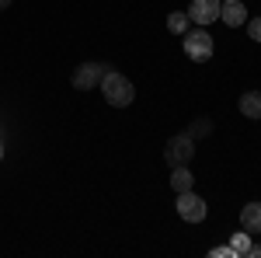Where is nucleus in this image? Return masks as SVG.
Listing matches in <instances>:
<instances>
[{"label": "nucleus", "mask_w": 261, "mask_h": 258, "mask_svg": "<svg viewBox=\"0 0 261 258\" xmlns=\"http://www.w3.org/2000/svg\"><path fill=\"white\" fill-rule=\"evenodd\" d=\"M101 95H105V101L112 105V108H125V105H133V98H136V87H133V80L125 77V74H119V70H108L105 77H101Z\"/></svg>", "instance_id": "1"}, {"label": "nucleus", "mask_w": 261, "mask_h": 258, "mask_svg": "<svg viewBox=\"0 0 261 258\" xmlns=\"http://www.w3.org/2000/svg\"><path fill=\"white\" fill-rule=\"evenodd\" d=\"M181 45H185V56L195 63H209L213 60V35L205 32V28H188L185 35H181Z\"/></svg>", "instance_id": "2"}, {"label": "nucleus", "mask_w": 261, "mask_h": 258, "mask_svg": "<svg viewBox=\"0 0 261 258\" xmlns=\"http://www.w3.org/2000/svg\"><path fill=\"white\" fill-rule=\"evenodd\" d=\"M192 157H195V139L188 136V133H178V136L167 139V147H164V160H167L171 168H178V164H188Z\"/></svg>", "instance_id": "3"}, {"label": "nucleus", "mask_w": 261, "mask_h": 258, "mask_svg": "<svg viewBox=\"0 0 261 258\" xmlns=\"http://www.w3.org/2000/svg\"><path fill=\"white\" fill-rule=\"evenodd\" d=\"M112 66L108 63H98V60H91V63H81L77 70H73V77H70V84L77 87V91H91V87H98L101 77L108 74Z\"/></svg>", "instance_id": "4"}, {"label": "nucleus", "mask_w": 261, "mask_h": 258, "mask_svg": "<svg viewBox=\"0 0 261 258\" xmlns=\"http://www.w3.org/2000/svg\"><path fill=\"white\" fill-rule=\"evenodd\" d=\"M174 206H178V217L188 220V223H202V220H205V213H209V209H205V199L195 196V189L178 192V202H174Z\"/></svg>", "instance_id": "5"}, {"label": "nucleus", "mask_w": 261, "mask_h": 258, "mask_svg": "<svg viewBox=\"0 0 261 258\" xmlns=\"http://www.w3.org/2000/svg\"><path fill=\"white\" fill-rule=\"evenodd\" d=\"M220 7H223V0H192L188 4V18L205 28V25L220 21Z\"/></svg>", "instance_id": "6"}, {"label": "nucleus", "mask_w": 261, "mask_h": 258, "mask_svg": "<svg viewBox=\"0 0 261 258\" xmlns=\"http://www.w3.org/2000/svg\"><path fill=\"white\" fill-rule=\"evenodd\" d=\"M220 18H223V25H230V28H241V25H247V7H244L241 0H223Z\"/></svg>", "instance_id": "7"}, {"label": "nucleus", "mask_w": 261, "mask_h": 258, "mask_svg": "<svg viewBox=\"0 0 261 258\" xmlns=\"http://www.w3.org/2000/svg\"><path fill=\"white\" fill-rule=\"evenodd\" d=\"M241 227L247 234H261V202H247L241 209Z\"/></svg>", "instance_id": "8"}, {"label": "nucleus", "mask_w": 261, "mask_h": 258, "mask_svg": "<svg viewBox=\"0 0 261 258\" xmlns=\"http://www.w3.org/2000/svg\"><path fill=\"white\" fill-rule=\"evenodd\" d=\"M171 189H174V192H188V189H195V175L188 171V164H178V168L171 171Z\"/></svg>", "instance_id": "9"}, {"label": "nucleus", "mask_w": 261, "mask_h": 258, "mask_svg": "<svg viewBox=\"0 0 261 258\" xmlns=\"http://www.w3.org/2000/svg\"><path fill=\"white\" fill-rule=\"evenodd\" d=\"M241 115H247V119H261V91H247V95H241Z\"/></svg>", "instance_id": "10"}, {"label": "nucleus", "mask_w": 261, "mask_h": 258, "mask_svg": "<svg viewBox=\"0 0 261 258\" xmlns=\"http://www.w3.org/2000/svg\"><path fill=\"white\" fill-rule=\"evenodd\" d=\"M185 133H188V136L199 143V139H205L209 133H213V119H209V115H199V119L188 122V129H185Z\"/></svg>", "instance_id": "11"}, {"label": "nucleus", "mask_w": 261, "mask_h": 258, "mask_svg": "<svg viewBox=\"0 0 261 258\" xmlns=\"http://www.w3.org/2000/svg\"><path fill=\"white\" fill-rule=\"evenodd\" d=\"M230 248L237 251V258H247V255H251V234H247V230L241 227V230L230 238Z\"/></svg>", "instance_id": "12"}, {"label": "nucleus", "mask_w": 261, "mask_h": 258, "mask_svg": "<svg viewBox=\"0 0 261 258\" xmlns=\"http://www.w3.org/2000/svg\"><path fill=\"white\" fill-rule=\"evenodd\" d=\"M188 11H174V14H171V18H167V28H171V32H174V35H185V32H188Z\"/></svg>", "instance_id": "13"}, {"label": "nucleus", "mask_w": 261, "mask_h": 258, "mask_svg": "<svg viewBox=\"0 0 261 258\" xmlns=\"http://www.w3.org/2000/svg\"><path fill=\"white\" fill-rule=\"evenodd\" d=\"M209 255H213V258H237V251H233L230 244H220V248H213Z\"/></svg>", "instance_id": "14"}, {"label": "nucleus", "mask_w": 261, "mask_h": 258, "mask_svg": "<svg viewBox=\"0 0 261 258\" xmlns=\"http://www.w3.org/2000/svg\"><path fill=\"white\" fill-rule=\"evenodd\" d=\"M247 35H251L254 42H261V18H251V21H247Z\"/></svg>", "instance_id": "15"}, {"label": "nucleus", "mask_w": 261, "mask_h": 258, "mask_svg": "<svg viewBox=\"0 0 261 258\" xmlns=\"http://www.w3.org/2000/svg\"><path fill=\"white\" fill-rule=\"evenodd\" d=\"M11 4H14V0H0V11H7V7H11Z\"/></svg>", "instance_id": "16"}, {"label": "nucleus", "mask_w": 261, "mask_h": 258, "mask_svg": "<svg viewBox=\"0 0 261 258\" xmlns=\"http://www.w3.org/2000/svg\"><path fill=\"white\" fill-rule=\"evenodd\" d=\"M0 157H4V143H0Z\"/></svg>", "instance_id": "17"}]
</instances>
